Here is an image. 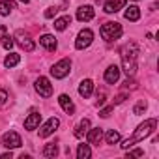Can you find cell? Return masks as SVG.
I'll return each instance as SVG.
<instances>
[{"label": "cell", "instance_id": "obj_1", "mask_svg": "<svg viewBox=\"0 0 159 159\" xmlns=\"http://www.w3.org/2000/svg\"><path fill=\"white\" fill-rule=\"evenodd\" d=\"M155 127H157V120L155 118H148V120H144L137 129H135V133L129 137V139H125L120 146L124 148V150H127V148H131L133 144H137V142H140V140H144L146 137H150L153 131H155Z\"/></svg>", "mask_w": 159, "mask_h": 159}, {"label": "cell", "instance_id": "obj_2", "mask_svg": "<svg viewBox=\"0 0 159 159\" xmlns=\"http://www.w3.org/2000/svg\"><path fill=\"white\" fill-rule=\"evenodd\" d=\"M137 58H139V47L137 43L129 41L122 49V69L125 71L127 77H133L137 71Z\"/></svg>", "mask_w": 159, "mask_h": 159}, {"label": "cell", "instance_id": "obj_3", "mask_svg": "<svg viewBox=\"0 0 159 159\" xmlns=\"http://www.w3.org/2000/svg\"><path fill=\"white\" fill-rule=\"evenodd\" d=\"M99 34H101V38L105 41H114V39H118L122 36V25L116 23V21H109V23L101 25Z\"/></svg>", "mask_w": 159, "mask_h": 159}, {"label": "cell", "instance_id": "obj_4", "mask_svg": "<svg viewBox=\"0 0 159 159\" xmlns=\"http://www.w3.org/2000/svg\"><path fill=\"white\" fill-rule=\"evenodd\" d=\"M69 69H71V60L69 58H62L51 67V75L54 79H64V77L69 75Z\"/></svg>", "mask_w": 159, "mask_h": 159}, {"label": "cell", "instance_id": "obj_5", "mask_svg": "<svg viewBox=\"0 0 159 159\" xmlns=\"http://www.w3.org/2000/svg\"><path fill=\"white\" fill-rule=\"evenodd\" d=\"M92 41H94V32L90 28H83L81 32H79L77 39H75V49L84 51V49H88L92 45Z\"/></svg>", "mask_w": 159, "mask_h": 159}, {"label": "cell", "instance_id": "obj_6", "mask_svg": "<svg viewBox=\"0 0 159 159\" xmlns=\"http://www.w3.org/2000/svg\"><path fill=\"white\" fill-rule=\"evenodd\" d=\"M34 88L41 98H51L52 96V84L47 77H38L36 83H34Z\"/></svg>", "mask_w": 159, "mask_h": 159}, {"label": "cell", "instance_id": "obj_7", "mask_svg": "<svg viewBox=\"0 0 159 159\" xmlns=\"http://www.w3.org/2000/svg\"><path fill=\"white\" fill-rule=\"evenodd\" d=\"M15 39H17V43H19L26 52H32V51L36 49L34 39H32V38H30V34H28V32H25V30H17V32H15Z\"/></svg>", "mask_w": 159, "mask_h": 159}, {"label": "cell", "instance_id": "obj_8", "mask_svg": "<svg viewBox=\"0 0 159 159\" xmlns=\"http://www.w3.org/2000/svg\"><path fill=\"white\" fill-rule=\"evenodd\" d=\"M21 144H23V140H21L19 133H15V131H8V133H4V135H2V146H6L8 150L19 148Z\"/></svg>", "mask_w": 159, "mask_h": 159}, {"label": "cell", "instance_id": "obj_9", "mask_svg": "<svg viewBox=\"0 0 159 159\" xmlns=\"http://www.w3.org/2000/svg\"><path fill=\"white\" fill-rule=\"evenodd\" d=\"M58 125H60V120L56 118V116H52V118H49L41 127H39V137L41 139H47L49 135H52L56 129H58Z\"/></svg>", "mask_w": 159, "mask_h": 159}, {"label": "cell", "instance_id": "obj_10", "mask_svg": "<svg viewBox=\"0 0 159 159\" xmlns=\"http://www.w3.org/2000/svg\"><path fill=\"white\" fill-rule=\"evenodd\" d=\"M39 124H41V114H39L38 111H32V112L25 118V129H26V131H34V129H38Z\"/></svg>", "mask_w": 159, "mask_h": 159}, {"label": "cell", "instance_id": "obj_11", "mask_svg": "<svg viewBox=\"0 0 159 159\" xmlns=\"http://www.w3.org/2000/svg\"><path fill=\"white\" fill-rule=\"evenodd\" d=\"M94 15H96V11H94V8H92V6H81V8L77 10V19L81 21V23L92 21V19H94Z\"/></svg>", "mask_w": 159, "mask_h": 159}, {"label": "cell", "instance_id": "obj_12", "mask_svg": "<svg viewBox=\"0 0 159 159\" xmlns=\"http://www.w3.org/2000/svg\"><path fill=\"white\" fill-rule=\"evenodd\" d=\"M125 4H127V0H109V2H105V6H103V11L105 13H116L122 8H125Z\"/></svg>", "mask_w": 159, "mask_h": 159}, {"label": "cell", "instance_id": "obj_13", "mask_svg": "<svg viewBox=\"0 0 159 159\" xmlns=\"http://www.w3.org/2000/svg\"><path fill=\"white\" fill-rule=\"evenodd\" d=\"M120 67L118 66H109L107 71H105V83L109 84H116L118 83V79H120Z\"/></svg>", "mask_w": 159, "mask_h": 159}, {"label": "cell", "instance_id": "obj_14", "mask_svg": "<svg viewBox=\"0 0 159 159\" xmlns=\"http://www.w3.org/2000/svg\"><path fill=\"white\" fill-rule=\"evenodd\" d=\"M39 45L41 47H45L47 51H56V47H58V41H56V38L54 36H51V34H43L41 38H39Z\"/></svg>", "mask_w": 159, "mask_h": 159}, {"label": "cell", "instance_id": "obj_15", "mask_svg": "<svg viewBox=\"0 0 159 159\" xmlns=\"http://www.w3.org/2000/svg\"><path fill=\"white\" fill-rule=\"evenodd\" d=\"M58 103H60V107L64 109V112H67V114H73V112H75V105H73V101H71V98H69L67 94H62V96L58 98Z\"/></svg>", "mask_w": 159, "mask_h": 159}, {"label": "cell", "instance_id": "obj_16", "mask_svg": "<svg viewBox=\"0 0 159 159\" xmlns=\"http://www.w3.org/2000/svg\"><path fill=\"white\" fill-rule=\"evenodd\" d=\"M86 140H88V144H99V142L103 140V131H101L99 127L88 129V131H86Z\"/></svg>", "mask_w": 159, "mask_h": 159}, {"label": "cell", "instance_id": "obj_17", "mask_svg": "<svg viewBox=\"0 0 159 159\" xmlns=\"http://www.w3.org/2000/svg\"><path fill=\"white\" fill-rule=\"evenodd\" d=\"M92 92H94V83L90 81V79H84V81L79 84V94H81V96L86 99V98L92 96Z\"/></svg>", "mask_w": 159, "mask_h": 159}, {"label": "cell", "instance_id": "obj_18", "mask_svg": "<svg viewBox=\"0 0 159 159\" xmlns=\"http://www.w3.org/2000/svg\"><path fill=\"white\" fill-rule=\"evenodd\" d=\"M0 41H2V47H4V49H8V51L13 47V38L8 34V28H6L4 25L0 26Z\"/></svg>", "mask_w": 159, "mask_h": 159}, {"label": "cell", "instance_id": "obj_19", "mask_svg": "<svg viewBox=\"0 0 159 159\" xmlns=\"http://www.w3.org/2000/svg\"><path fill=\"white\" fill-rule=\"evenodd\" d=\"M15 8H17V4L13 0H0V15L2 17H8Z\"/></svg>", "mask_w": 159, "mask_h": 159}, {"label": "cell", "instance_id": "obj_20", "mask_svg": "<svg viewBox=\"0 0 159 159\" xmlns=\"http://www.w3.org/2000/svg\"><path fill=\"white\" fill-rule=\"evenodd\" d=\"M90 125H92V124H90V120H88V118H83L81 122L77 124V127H75L73 135H75L77 139H81V137H83V135H84V133H86V131L90 129Z\"/></svg>", "mask_w": 159, "mask_h": 159}, {"label": "cell", "instance_id": "obj_21", "mask_svg": "<svg viewBox=\"0 0 159 159\" xmlns=\"http://www.w3.org/2000/svg\"><path fill=\"white\" fill-rule=\"evenodd\" d=\"M124 17L127 19V21H139L140 19V8L139 6H129V8H125V13H124Z\"/></svg>", "mask_w": 159, "mask_h": 159}, {"label": "cell", "instance_id": "obj_22", "mask_svg": "<svg viewBox=\"0 0 159 159\" xmlns=\"http://www.w3.org/2000/svg\"><path fill=\"white\" fill-rule=\"evenodd\" d=\"M67 25H71V17H69V15H64V17H58V19L54 21V28H56L58 32H64V30L67 28Z\"/></svg>", "mask_w": 159, "mask_h": 159}, {"label": "cell", "instance_id": "obj_23", "mask_svg": "<svg viewBox=\"0 0 159 159\" xmlns=\"http://www.w3.org/2000/svg\"><path fill=\"white\" fill-rule=\"evenodd\" d=\"M19 62H21V56H19L17 52H10V54L4 58V66H6V67H15Z\"/></svg>", "mask_w": 159, "mask_h": 159}, {"label": "cell", "instance_id": "obj_24", "mask_svg": "<svg viewBox=\"0 0 159 159\" xmlns=\"http://www.w3.org/2000/svg\"><path fill=\"white\" fill-rule=\"evenodd\" d=\"M90 155H92V150H90L88 144H79V148H77V157L79 159H88Z\"/></svg>", "mask_w": 159, "mask_h": 159}, {"label": "cell", "instance_id": "obj_25", "mask_svg": "<svg viewBox=\"0 0 159 159\" xmlns=\"http://www.w3.org/2000/svg\"><path fill=\"white\" fill-rule=\"evenodd\" d=\"M105 140H107V144H118L120 142V133L114 131V129H111V131H107Z\"/></svg>", "mask_w": 159, "mask_h": 159}, {"label": "cell", "instance_id": "obj_26", "mask_svg": "<svg viewBox=\"0 0 159 159\" xmlns=\"http://www.w3.org/2000/svg\"><path fill=\"white\" fill-rule=\"evenodd\" d=\"M43 155H45V157H56V155H58V146H56V144H45Z\"/></svg>", "mask_w": 159, "mask_h": 159}, {"label": "cell", "instance_id": "obj_27", "mask_svg": "<svg viewBox=\"0 0 159 159\" xmlns=\"http://www.w3.org/2000/svg\"><path fill=\"white\" fill-rule=\"evenodd\" d=\"M146 109H148V103L142 99V101H139V103L133 107V114H135V116H140V114H144Z\"/></svg>", "mask_w": 159, "mask_h": 159}, {"label": "cell", "instance_id": "obj_28", "mask_svg": "<svg viewBox=\"0 0 159 159\" xmlns=\"http://www.w3.org/2000/svg\"><path fill=\"white\" fill-rule=\"evenodd\" d=\"M56 13H58V8H56V6L47 8V11H45V19H52V17H56Z\"/></svg>", "mask_w": 159, "mask_h": 159}, {"label": "cell", "instance_id": "obj_29", "mask_svg": "<svg viewBox=\"0 0 159 159\" xmlns=\"http://www.w3.org/2000/svg\"><path fill=\"white\" fill-rule=\"evenodd\" d=\"M112 109H114V105L101 109V111H99V116H101V118H109V116H111V112H112Z\"/></svg>", "mask_w": 159, "mask_h": 159}, {"label": "cell", "instance_id": "obj_30", "mask_svg": "<svg viewBox=\"0 0 159 159\" xmlns=\"http://www.w3.org/2000/svg\"><path fill=\"white\" fill-rule=\"evenodd\" d=\"M127 150H129V148H127ZM142 155H144L142 150H129V152H127V159H129V157H142Z\"/></svg>", "mask_w": 159, "mask_h": 159}, {"label": "cell", "instance_id": "obj_31", "mask_svg": "<svg viewBox=\"0 0 159 159\" xmlns=\"http://www.w3.org/2000/svg\"><path fill=\"white\" fill-rule=\"evenodd\" d=\"M124 88H131L133 90V88H137V83L133 81V79H127V81L124 83Z\"/></svg>", "mask_w": 159, "mask_h": 159}, {"label": "cell", "instance_id": "obj_32", "mask_svg": "<svg viewBox=\"0 0 159 159\" xmlns=\"http://www.w3.org/2000/svg\"><path fill=\"white\" fill-rule=\"evenodd\" d=\"M6 101H8V94H6V90L0 88V105H4Z\"/></svg>", "mask_w": 159, "mask_h": 159}, {"label": "cell", "instance_id": "obj_33", "mask_svg": "<svg viewBox=\"0 0 159 159\" xmlns=\"http://www.w3.org/2000/svg\"><path fill=\"white\" fill-rule=\"evenodd\" d=\"M124 99H125V96H124V94H120V96H118V98L114 99V105H118V103H122Z\"/></svg>", "mask_w": 159, "mask_h": 159}, {"label": "cell", "instance_id": "obj_34", "mask_svg": "<svg viewBox=\"0 0 159 159\" xmlns=\"http://www.w3.org/2000/svg\"><path fill=\"white\" fill-rule=\"evenodd\" d=\"M0 157H2V159H11V157H13V153H11V152H8V153H2Z\"/></svg>", "mask_w": 159, "mask_h": 159}, {"label": "cell", "instance_id": "obj_35", "mask_svg": "<svg viewBox=\"0 0 159 159\" xmlns=\"http://www.w3.org/2000/svg\"><path fill=\"white\" fill-rule=\"evenodd\" d=\"M19 2H23V4H28V2H30V0H19Z\"/></svg>", "mask_w": 159, "mask_h": 159}, {"label": "cell", "instance_id": "obj_36", "mask_svg": "<svg viewBox=\"0 0 159 159\" xmlns=\"http://www.w3.org/2000/svg\"><path fill=\"white\" fill-rule=\"evenodd\" d=\"M135 2H139V0H135Z\"/></svg>", "mask_w": 159, "mask_h": 159}]
</instances>
